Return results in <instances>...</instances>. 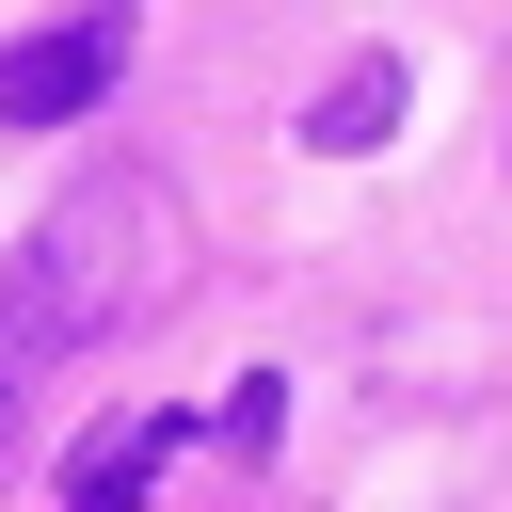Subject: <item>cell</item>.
<instances>
[{
  "label": "cell",
  "mask_w": 512,
  "mask_h": 512,
  "mask_svg": "<svg viewBox=\"0 0 512 512\" xmlns=\"http://www.w3.org/2000/svg\"><path fill=\"white\" fill-rule=\"evenodd\" d=\"M160 448H176V416H112V432H96V448H80V512H128V496H144V464H160Z\"/></svg>",
  "instance_id": "cell-4"
},
{
  "label": "cell",
  "mask_w": 512,
  "mask_h": 512,
  "mask_svg": "<svg viewBox=\"0 0 512 512\" xmlns=\"http://www.w3.org/2000/svg\"><path fill=\"white\" fill-rule=\"evenodd\" d=\"M384 128H400V64H384V48H368V64H352V80H336V96H320V112H304V144H336V160H368V144H384Z\"/></svg>",
  "instance_id": "cell-3"
},
{
  "label": "cell",
  "mask_w": 512,
  "mask_h": 512,
  "mask_svg": "<svg viewBox=\"0 0 512 512\" xmlns=\"http://www.w3.org/2000/svg\"><path fill=\"white\" fill-rule=\"evenodd\" d=\"M112 80H128V16H64V32H16V48H0V128H80Z\"/></svg>",
  "instance_id": "cell-2"
},
{
  "label": "cell",
  "mask_w": 512,
  "mask_h": 512,
  "mask_svg": "<svg viewBox=\"0 0 512 512\" xmlns=\"http://www.w3.org/2000/svg\"><path fill=\"white\" fill-rule=\"evenodd\" d=\"M144 288H160V192H144V176L64 192V208L32 224V256L0 272V416H16V384H32L48 352H80L96 320H128Z\"/></svg>",
  "instance_id": "cell-1"
}]
</instances>
